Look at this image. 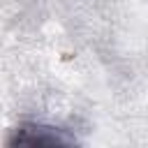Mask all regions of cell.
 <instances>
[{
    "label": "cell",
    "instance_id": "1",
    "mask_svg": "<svg viewBox=\"0 0 148 148\" xmlns=\"http://www.w3.org/2000/svg\"><path fill=\"white\" fill-rule=\"evenodd\" d=\"M72 143H76L74 134L60 127L46 125V123H21L12 130L7 139L9 148L14 146H72Z\"/></svg>",
    "mask_w": 148,
    "mask_h": 148
}]
</instances>
